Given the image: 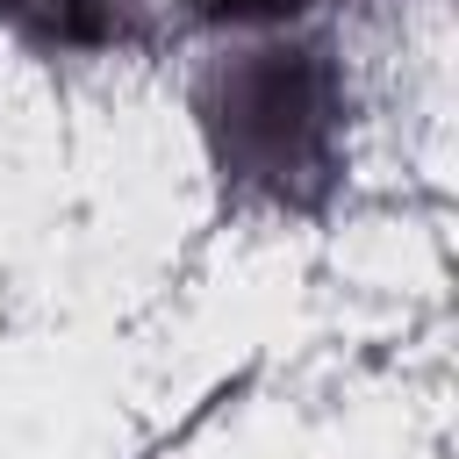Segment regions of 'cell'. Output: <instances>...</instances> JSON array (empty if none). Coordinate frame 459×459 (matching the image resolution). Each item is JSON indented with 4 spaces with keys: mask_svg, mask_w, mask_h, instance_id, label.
Returning <instances> with one entry per match:
<instances>
[{
    "mask_svg": "<svg viewBox=\"0 0 459 459\" xmlns=\"http://www.w3.org/2000/svg\"><path fill=\"white\" fill-rule=\"evenodd\" d=\"M215 186L237 208L323 215L351 172V72L330 36H230L186 86Z\"/></svg>",
    "mask_w": 459,
    "mask_h": 459,
    "instance_id": "1",
    "label": "cell"
},
{
    "mask_svg": "<svg viewBox=\"0 0 459 459\" xmlns=\"http://www.w3.org/2000/svg\"><path fill=\"white\" fill-rule=\"evenodd\" d=\"M151 29V0H0V36L50 65H93L136 50Z\"/></svg>",
    "mask_w": 459,
    "mask_h": 459,
    "instance_id": "2",
    "label": "cell"
},
{
    "mask_svg": "<svg viewBox=\"0 0 459 459\" xmlns=\"http://www.w3.org/2000/svg\"><path fill=\"white\" fill-rule=\"evenodd\" d=\"M194 7V22L208 29V36H280V29H308V14L323 7V0H186Z\"/></svg>",
    "mask_w": 459,
    "mask_h": 459,
    "instance_id": "3",
    "label": "cell"
},
{
    "mask_svg": "<svg viewBox=\"0 0 459 459\" xmlns=\"http://www.w3.org/2000/svg\"><path fill=\"white\" fill-rule=\"evenodd\" d=\"M351 7H366V0H351Z\"/></svg>",
    "mask_w": 459,
    "mask_h": 459,
    "instance_id": "4",
    "label": "cell"
}]
</instances>
